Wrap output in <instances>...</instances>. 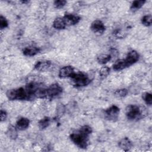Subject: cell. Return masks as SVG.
Wrapping results in <instances>:
<instances>
[{"label": "cell", "instance_id": "cell-16", "mask_svg": "<svg viewBox=\"0 0 152 152\" xmlns=\"http://www.w3.org/2000/svg\"><path fill=\"white\" fill-rule=\"evenodd\" d=\"M53 26L55 28L58 29V30H62L65 28V27L67 26L66 24V23L64 19V18L62 17H58L55 19L53 23Z\"/></svg>", "mask_w": 152, "mask_h": 152}, {"label": "cell", "instance_id": "cell-14", "mask_svg": "<svg viewBox=\"0 0 152 152\" xmlns=\"http://www.w3.org/2000/svg\"><path fill=\"white\" fill-rule=\"evenodd\" d=\"M40 52V49L36 46H30L25 48L23 50V53L27 56H33Z\"/></svg>", "mask_w": 152, "mask_h": 152}, {"label": "cell", "instance_id": "cell-23", "mask_svg": "<svg viewBox=\"0 0 152 152\" xmlns=\"http://www.w3.org/2000/svg\"><path fill=\"white\" fill-rule=\"evenodd\" d=\"M151 20H152V18L150 14L145 15L142 17L141 23L145 26L148 27L151 25Z\"/></svg>", "mask_w": 152, "mask_h": 152}, {"label": "cell", "instance_id": "cell-11", "mask_svg": "<svg viewBox=\"0 0 152 152\" xmlns=\"http://www.w3.org/2000/svg\"><path fill=\"white\" fill-rule=\"evenodd\" d=\"M52 64L51 61L48 60H43L37 61L34 66V68L35 70L40 72H44L47 71Z\"/></svg>", "mask_w": 152, "mask_h": 152}, {"label": "cell", "instance_id": "cell-20", "mask_svg": "<svg viewBox=\"0 0 152 152\" xmlns=\"http://www.w3.org/2000/svg\"><path fill=\"white\" fill-rule=\"evenodd\" d=\"M112 56L109 54H100L99 55L97 58V61L99 64H104L108 62L109 61H110L112 59Z\"/></svg>", "mask_w": 152, "mask_h": 152}, {"label": "cell", "instance_id": "cell-28", "mask_svg": "<svg viewBox=\"0 0 152 152\" xmlns=\"http://www.w3.org/2000/svg\"><path fill=\"white\" fill-rule=\"evenodd\" d=\"M21 2H22L23 4H26V3H28V1H22Z\"/></svg>", "mask_w": 152, "mask_h": 152}, {"label": "cell", "instance_id": "cell-8", "mask_svg": "<svg viewBox=\"0 0 152 152\" xmlns=\"http://www.w3.org/2000/svg\"><path fill=\"white\" fill-rule=\"evenodd\" d=\"M90 28L92 31L95 34L101 35L106 30V27L101 20H96L92 22Z\"/></svg>", "mask_w": 152, "mask_h": 152}, {"label": "cell", "instance_id": "cell-7", "mask_svg": "<svg viewBox=\"0 0 152 152\" xmlns=\"http://www.w3.org/2000/svg\"><path fill=\"white\" fill-rule=\"evenodd\" d=\"M139 58L140 55L137 51L134 50L129 51L128 53L126 58L125 59H122L125 68L136 63L139 60Z\"/></svg>", "mask_w": 152, "mask_h": 152}, {"label": "cell", "instance_id": "cell-18", "mask_svg": "<svg viewBox=\"0 0 152 152\" xmlns=\"http://www.w3.org/2000/svg\"><path fill=\"white\" fill-rule=\"evenodd\" d=\"M146 1L145 0H136L132 2L131 7H130V10L132 11H135L137 10H138L140 8H141L143 5L145 4Z\"/></svg>", "mask_w": 152, "mask_h": 152}, {"label": "cell", "instance_id": "cell-22", "mask_svg": "<svg viewBox=\"0 0 152 152\" xmlns=\"http://www.w3.org/2000/svg\"><path fill=\"white\" fill-rule=\"evenodd\" d=\"M128 94V90L126 88H121L116 90L114 92V95L118 98H122L125 97Z\"/></svg>", "mask_w": 152, "mask_h": 152}, {"label": "cell", "instance_id": "cell-5", "mask_svg": "<svg viewBox=\"0 0 152 152\" xmlns=\"http://www.w3.org/2000/svg\"><path fill=\"white\" fill-rule=\"evenodd\" d=\"M72 84L76 87H84L88 85L91 80L89 77L84 72H74L70 77Z\"/></svg>", "mask_w": 152, "mask_h": 152}, {"label": "cell", "instance_id": "cell-15", "mask_svg": "<svg viewBox=\"0 0 152 152\" xmlns=\"http://www.w3.org/2000/svg\"><path fill=\"white\" fill-rule=\"evenodd\" d=\"M30 125V121L28 118L21 117L16 122V127L20 131L26 129Z\"/></svg>", "mask_w": 152, "mask_h": 152}, {"label": "cell", "instance_id": "cell-17", "mask_svg": "<svg viewBox=\"0 0 152 152\" xmlns=\"http://www.w3.org/2000/svg\"><path fill=\"white\" fill-rule=\"evenodd\" d=\"M17 127L14 126L13 125H10L7 129V134L8 137L12 139V140H15L17 138L18 136V133L17 131Z\"/></svg>", "mask_w": 152, "mask_h": 152}, {"label": "cell", "instance_id": "cell-24", "mask_svg": "<svg viewBox=\"0 0 152 152\" xmlns=\"http://www.w3.org/2000/svg\"><path fill=\"white\" fill-rule=\"evenodd\" d=\"M142 97L144 101L145 102V103L147 105H148V106L151 105V104H152V95L151 93L145 92L142 94Z\"/></svg>", "mask_w": 152, "mask_h": 152}, {"label": "cell", "instance_id": "cell-6", "mask_svg": "<svg viewBox=\"0 0 152 152\" xmlns=\"http://www.w3.org/2000/svg\"><path fill=\"white\" fill-rule=\"evenodd\" d=\"M120 109L116 105H112L104 110L105 118L110 121L116 122L119 117Z\"/></svg>", "mask_w": 152, "mask_h": 152}, {"label": "cell", "instance_id": "cell-1", "mask_svg": "<svg viewBox=\"0 0 152 152\" xmlns=\"http://www.w3.org/2000/svg\"><path fill=\"white\" fill-rule=\"evenodd\" d=\"M42 84L31 82L25 86L8 90L6 93L7 98L10 100H29L37 98V93L42 87Z\"/></svg>", "mask_w": 152, "mask_h": 152}, {"label": "cell", "instance_id": "cell-2", "mask_svg": "<svg viewBox=\"0 0 152 152\" xmlns=\"http://www.w3.org/2000/svg\"><path fill=\"white\" fill-rule=\"evenodd\" d=\"M92 132V128L88 125L83 126L78 131L70 134L71 140L79 148L86 149L88 146V137Z\"/></svg>", "mask_w": 152, "mask_h": 152}, {"label": "cell", "instance_id": "cell-3", "mask_svg": "<svg viewBox=\"0 0 152 152\" xmlns=\"http://www.w3.org/2000/svg\"><path fill=\"white\" fill-rule=\"evenodd\" d=\"M125 115L129 121H138L145 116L142 107L136 104H129L125 109Z\"/></svg>", "mask_w": 152, "mask_h": 152}, {"label": "cell", "instance_id": "cell-9", "mask_svg": "<svg viewBox=\"0 0 152 152\" xmlns=\"http://www.w3.org/2000/svg\"><path fill=\"white\" fill-rule=\"evenodd\" d=\"M63 18L66 26H73L77 24L81 20V18L79 16L70 13H66Z\"/></svg>", "mask_w": 152, "mask_h": 152}, {"label": "cell", "instance_id": "cell-19", "mask_svg": "<svg viewBox=\"0 0 152 152\" xmlns=\"http://www.w3.org/2000/svg\"><path fill=\"white\" fill-rule=\"evenodd\" d=\"M50 122V118L49 117L45 116L43 118L41 119L38 122V125L40 129L43 130L46 129L49 125Z\"/></svg>", "mask_w": 152, "mask_h": 152}, {"label": "cell", "instance_id": "cell-26", "mask_svg": "<svg viewBox=\"0 0 152 152\" xmlns=\"http://www.w3.org/2000/svg\"><path fill=\"white\" fill-rule=\"evenodd\" d=\"M8 26V22L7 20L3 15H1L0 17V28L1 30L7 28Z\"/></svg>", "mask_w": 152, "mask_h": 152}, {"label": "cell", "instance_id": "cell-25", "mask_svg": "<svg viewBox=\"0 0 152 152\" xmlns=\"http://www.w3.org/2000/svg\"><path fill=\"white\" fill-rule=\"evenodd\" d=\"M66 4V1L65 0H56L54 1L53 5L57 9H60L64 7Z\"/></svg>", "mask_w": 152, "mask_h": 152}, {"label": "cell", "instance_id": "cell-4", "mask_svg": "<svg viewBox=\"0 0 152 152\" xmlns=\"http://www.w3.org/2000/svg\"><path fill=\"white\" fill-rule=\"evenodd\" d=\"M63 91L62 87L58 83H54L47 88H45L43 91L42 99H53L59 96Z\"/></svg>", "mask_w": 152, "mask_h": 152}, {"label": "cell", "instance_id": "cell-12", "mask_svg": "<svg viewBox=\"0 0 152 152\" xmlns=\"http://www.w3.org/2000/svg\"><path fill=\"white\" fill-rule=\"evenodd\" d=\"M131 28V26H130L129 25H127L124 28H116L113 31V34L115 37L118 39L124 38L128 34V30Z\"/></svg>", "mask_w": 152, "mask_h": 152}, {"label": "cell", "instance_id": "cell-27", "mask_svg": "<svg viewBox=\"0 0 152 152\" xmlns=\"http://www.w3.org/2000/svg\"><path fill=\"white\" fill-rule=\"evenodd\" d=\"M0 116H1V121L3 122L5 121V119L7 118V113L5 110L1 109V113H0Z\"/></svg>", "mask_w": 152, "mask_h": 152}, {"label": "cell", "instance_id": "cell-21", "mask_svg": "<svg viewBox=\"0 0 152 152\" xmlns=\"http://www.w3.org/2000/svg\"><path fill=\"white\" fill-rule=\"evenodd\" d=\"M110 73V68L108 66H103L99 71V75L101 78H104L108 76Z\"/></svg>", "mask_w": 152, "mask_h": 152}, {"label": "cell", "instance_id": "cell-13", "mask_svg": "<svg viewBox=\"0 0 152 152\" xmlns=\"http://www.w3.org/2000/svg\"><path fill=\"white\" fill-rule=\"evenodd\" d=\"M118 145L122 150L128 151H129L132 148V143L128 137H125L119 141L118 142Z\"/></svg>", "mask_w": 152, "mask_h": 152}, {"label": "cell", "instance_id": "cell-10", "mask_svg": "<svg viewBox=\"0 0 152 152\" xmlns=\"http://www.w3.org/2000/svg\"><path fill=\"white\" fill-rule=\"evenodd\" d=\"M74 69L72 66L67 65L61 68L59 71V77L61 78H65L71 77L74 73Z\"/></svg>", "mask_w": 152, "mask_h": 152}]
</instances>
